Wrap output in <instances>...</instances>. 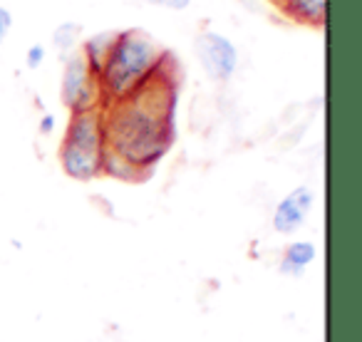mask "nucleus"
Listing matches in <instances>:
<instances>
[{
  "instance_id": "1",
  "label": "nucleus",
  "mask_w": 362,
  "mask_h": 342,
  "mask_svg": "<svg viewBox=\"0 0 362 342\" xmlns=\"http://www.w3.org/2000/svg\"><path fill=\"white\" fill-rule=\"evenodd\" d=\"M171 55L132 95L102 105L107 151L144 174L174 141V105L179 80L169 72Z\"/></svg>"
},
{
  "instance_id": "2",
  "label": "nucleus",
  "mask_w": 362,
  "mask_h": 342,
  "mask_svg": "<svg viewBox=\"0 0 362 342\" xmlns=\"http://www.w3.org/2000/svg\"><path fill=\"white\" fill-rule=\"evenodd\" d=\"M166 55L169 52L161 50L154 37L139 28L117 33L115 45H112L105 67L100 72L102 105L122 100V97L139 90L159 70Z\"/></svg>"
},
{
  "instance_id": "3",
  "label": "nucleus",
  "mask_w": 362,
  "mask_h": 342,
  "mask_svg": "<svg viewBox=\"0 0 362 342\" xmlns=\"http://www.w3.org/2000/svg\"><path fill=\"white\" fill-rule=\"evenodd\" d=\"M105 124L102 110H87L72 114L65 139L60 144V166L75 182H92L102 177L105 164Z\"/></svg>"
},
{
  "instance_id": "4",
  "label": "nucleus",
  "mask_w": 362,
  "mask_h": 342,
  "mask_svg": "<svg viewBox=\"0 0 362 342\" xmlns=\"http://www.w3.org/2000/svg\"><path fill=\"white\" fill-rule=\"evenodd\" d=\"M62 105L77 114V112L87 110H100L102 107V90L100 80L92 75L90 65L82 57V52H72L65 60V70H62V85H60Z\"/></svg>"
},
{
  "instance_id": "5",
  "label": "nucleus",
  "mask_w": 362,
  "mask_h": 342,
  "mask_svg": "<svg viewBox=\"0 0 362 342\" xmlns=\"http://www.w3.org/2000/svg\"><path fill=\"white\" fill-rule=\"evenodd\" d=\"M194 50L202 62L204 72L214 82H228L238 70V47L231 37L218 30H202L194 42Z\"/></svg>"
},
{
  "instance_id": "6",
  "label": "nucleus",
  "mask_w": 362,
  "mask_h": 342,
  "mask_svg": "<svg viewBox=\"0 0 362 342\" xmlns=\"http://www.w3.org/2000/svg\"><path fill=\"white\" fill-rule=\"evenodd\" d=\"M313 204H315V194L310 187H296L288 196L281 199V204L273 211V228L278 233H293L305 223L308 213H310Z\"/></svg>"
},
{
  "instance_id": "7",
  "label": "nucleus",
  "mask_w": 362,
  "mask_h": 342,
  "mask_svg": "<svg viewBox=\"0 0 362 342\" xmlns=\"http://www.w3.org/2000/svg\"><path fill=\"white\" fill-rule=\"evenodd\" d=\"M273 6L298 25L322 28L327 16V0H271Z\"/></svg>"
},
{
  "instance_id": "8",
  "label": "nucleus",
  "mask_w": 362,
  "mask_h": 342,
  "mask_svg": "<svg viewBox=\"0 0 362 342\" xmlns=\"http://www.w3.org/2000/svg\"><path fill=\"white\" fill-rule=\"evenodd\" d=\"M115 37H117L115 30L95 33V35L87 37V40L82 42V47H80L82 57L87 60L92 75H95L97 80H100V72H102V67H105V60H107V55H110L112 45H115Z\"/></svg>"
},
{
  "instance_id": "9",
  "label": "nucleus",
  "mask_w": 362,
  "mask_h": 342,
  "mask_svg": "<svg viewBox=\"0 0 362 342\" xmlns=\"http://www.w3.org/2000/svg\"><path fill=\"white\" fill-rule=\"evenodd\" d=\"M317 256L315 243L310 241H293L291 246L283 251V266L281 271L288 273V276H300Z\"/></svg>"
},
{
  "instance_id": "10",
  "label": "nucleus",
  "mask_w": 362,
  "mask_h": 342,
  "mask_svg": "<svg viewBox=\"0 0 362 342\" xmlns=\"http://www.w3.org/2000/svg\"><path fill=\"white\" fill-rule=\"evenodd\" d=\"M80 35H82V25L72 20L60 23V25L52 30V45H55V50L62 55V60H65V55L67 57L72 55V50H75L77 42H80Z\"/></svg>"
},
{
  "instance_id": "11",
  "label": "nucleus",
  "mask_w": 362,
  "mask_h": 342,
  "mask_svg": "<svg viewBox=\"0 0 362 342\" xmlns=\"http://www.w3.org/2000/svg\"><path fill=\"white\" fill-rule=\"evenodd\" d=\"M45 45H40V42H33L30 47H28V52H25V65L30 67V70H37V67L45 62Z\"/></svg>"
},
{
  "instance_id": "12",
  "label": "nucleus",
  "mask_w": 362,
  "mask_h": 342,
  "mask_svg": "<svg viewBox=\"0 0 362 342\" xmlns=\"http://www.w3.org/2000/svg\"><path fill=\"white\" fill-rule=\"evenodd\" d=\"M144 3H149V6H156V8H166V11H187L189 6H192L194 0H144Z\"/></svg>"
},
{
  "instance_id": "13",
  "label": "nucleus",
  "mask_w": 362,
  "mask_h": 342,
  "mask_svg": "<svg viewBox=\"0 0 362 342\" xmlns=\"http://www.w3.org/2000/svg\"><path fill=\"white\" fill-rule=\"evenodd\" d=\"M11 28H13V13L0 6V40H6Z\"/></svg>"
},
{
  "instance_id": "14",
  "label": "nucleus",
  "mask_w": 362,
  "mask_h": 342,
  "mask_svg": "<svg viewBox=\"0 0 362 342\" xmlns=\"http://www.w3.org/2000/svg\"><path fill=\"white\" fill-rule=\"evenodd\" d=\"M40 131L42 134H50V131H55V117L52 114H45L40 119Z\"/></svg>"
}]
</instances>
